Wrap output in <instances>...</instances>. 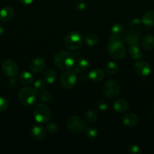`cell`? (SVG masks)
<instances>
[{
	"instance_id": "cell-13",
	"label": "cell",
	"mask_w": 154,
	"mask_h": 154,
	"mask_svg": "<svg viewBox=\"0 0 154 154\" xmlns=\"http://www.w3.org/2000/svg\"><path fill=\"white\" fill-rule=\"evenodd\" d=\"M89 61L85 57H81L79 58L78 60L75 61V65L73 66V69L72 72H75V74H82L83 72L88 70L89 68Z\"/></svg>"
},
{
	"instance_id": "cell-22",
	"label": "cell",
	"mask_w": 154,
	"mask_h": 154,
	"mask_svg": "<svg viewBox=\"0 0 154 154\" xmlns=\"http://www.w3.org/2000/svg\"><path fill=\"white\" fill-rule=\"evenodd\" d=\"M139 39H140V35L136 32H127L123 36L124 42L129 45L138 44Z\"/></svg>"
},
{
	"instance_id": "cell-15",
	"label": "cell",
	"mask_w": 154,
	"mask_h": 154,
	"mask_svg": "<svg viewBox=\"0 0 154 154\" xmlns=\"http://www.w3.org/2000/svg\"><path fill=\"white\" fill-rule=\"evenodd\" d=\"M139 117L134 113H127L123 117L122 123L125 126L128 127H134L139 124Z\"/></svg>"
},
{
	"instance_id": "cell-29",
	"label": "cell",
	"mask_w": 154,
	"mask_h": 154,
	"mask_svg": "<svg viewBox=\"0 0 154 154\" xmlns=\"http://www.w3.org/2000/svg\"><path fill=\"white\" fill-rule=\"evenodd\" d=\"M47 83L45 82V80L42 79H38L36 80V81L33 84V87H34V89L37 92H41L43 90H45V87H46Z\"/></svg>"
},
{
	"instance_id": "cell-19",
	"label": "cell",
	"mask_w": 154,
	"mask_h": 154,
	"mask_svg": "<svg viewBox=\"0 0 154 154\" xmlns=\"http://www.w3.org/2000/svg\"><path fill=\"white\" fill-rule=\"evenodd\" d=\"M141 23L146 26H154V11H148L145 12L142 16Z\"/></svg>"
},
{
	"instance_id": "cell-25",
	"label": "cell",
	"mask_w": 154,
	"mask_h": 154,
	"mask_svg": "<svg viewBox=\"0 0 154 154\" xmlns=\"http://www.w3.org/2000/svg\"><path fill=\"white\" fill-rule=\"evenodd\" d=\"M105 71L108 75H113L118 72V71H119V66L114 62L110 61L105 66Z\"/></svg>"
},
{
	"instance_id": "cell-12",
	"label": "cell",
	"mask_w": 154,
	"mask_h": 154,
	"mask_svg": "<svg viewBox=\"0 0 154 154\" xmlns=\"http://www.w3.org/2000/svg\"><path fill=\"white\" fill-rule=\"evenodd\" d=\"M46 135V129L41 125H35L30 131V136L35 141H42Z\"/></svg>"
},
{
	"instance_id": "cell-20",
	"label": "cell",
	"mask_w": 154,
	"mask_h": 154,
	"mask_svg": "<svg viewBox=\"0 0 154 154\" xmlns=\"http://www.w3.org/2000/svg\"><path fill=\"white\" fill-rule=\"evenodd\" d=\"M142 47L146 51H151L154 48V36L152 35H146L141 41Z\"/></svg>"
},
{
	"instance_id": "cell-36",
	"label": "cell",
	"mask_w": 154,
	"mask_h": 154,
	"mask_svg": "<svg viewBox=\"0 0 154 154\" xmlns=\"http://www.w3.org/2000/svg\"><path fill=\"white\" fill-rule=\"evenodd\" d=\"M86 5L85 3L83 2H79L76 4V8L79 11H84L85 9Z\"/></svg>"
},
{
	"instance_id": "cell-16",
	"label": "cell",
	"mask_w": 154,
	"mask_h": 154,
	"mask_svg": "<svg viewBox=\"0 0 154 154\" xmlns=\"http://www.w3.org/2000/svg\"><path fill=\"white\" fill-rule=\"evenodd\" d=\"M104 78H105V74L101 69H94L88 73V78L93 82H101L104 79Z\"/></svg>"
},
{
	"instance_id": "cell-18",
	"label": "cell",
	"mask_w": 154,
	"mask_h": 154,
	"mask_svg": "<svg viewBox=\"0 0 154 154\" xmlns=\"http://www.w3.org/2000/svg\"><path fill=\"white\" fill-rule=\"evenodd\" d=\"M14 10L9 6L3 7L0 10V20L3 22H8L13 18Z\"/></svg>"
},
{
	"instance_id": "cell-10",
	"label": "cell",
	"mask_w": 154,
	"mask_h": 154,
	"mask_svg": "<svg viewBox=\"0 0 154 154\" xmlns=\"http://www.w3.org/2000/svg\"><path fill=\"white\" fill-rule=\"evenodd\" d=\"M2 69L4 73L10 78H14V76H16L18 72V64L16 63V62L12 60H7L3 62L2 65Z\"/></svg>"
},
{
	"instance_id": "cell-21",
	"label": "cell",
	"mask_w": 154,
	"mask_h": 154,
	"mask_svg": "<svg viewBox=\"0 0 154 154\" xmlns=\"http://www.w3.org/2000/svg\"><path fill=\"white\" fill-rule=\"evenodd\" d=\"M128 52H129L131 58L134 59V60H139L143 57V54H142L140 48H139L138 44L129 45Z\"/></svg>"
},
{
	"instance_id": "cell-6",
	"label": "cell",
	"mask_w": 154,
	"mask_h": 154,
	"mask_svg": "<svg viewBox=\"0 0 154 154\" xmlns=\"http://www.w3.org/2000/svg\"><path fill=\"white\" fill-rule=\"evenodd\" d=\"M66 126L70 132L73 134H80L86 129L84 120L79 116H72L66 121Z\"/></svg>"
},
{
	"instance_id": "cell-8",
	"label": "cell",
	"mask_w": 154,
	"mask_h": 154,
	"mask_svg": "<svg viewBox=\"0 0 154 154\" xmlns=\"http://www.w3.org/2000/svg\"><path fill=\"white\" fill-rule=\"evenodd\" d=\"M60 83L63 88L71 90L75 87L77 83L76 74L72 71H66L60 76Z\"/></svg>"
},
{
	"instance_id": "cell-31",
	"label": "cell",
	"mask_w": 154,
	"mask_h": 154,
	"mask_svg": "<svg viewBox=\"0 0 154 154\" xmlns=\"http://www.w3.org/2000/svg\"><path fill=\"white\" fill-rule=\"evenodd\" d=\"M47 132H50V133H55L56 132H57V129H58V126L56 123L54 122H50L46 124V128H45Z\"/></svg>"
},
{
	"instance_id": "cell-1",
	"label": "cell",
	"mask_w": 154,
	"mask_h": 154,
	"mask_svg": "<svg viewBox=\"0 0 154 154\" xmlns=\"http://www.w3.org/2000/svg\"><path fill=\"white\" fill-rule=\"evenodd\" d=\"M54 63L57 68L63 71L69 70L75 65V57L71 53L61 51L56 53L54 57Z\"/></svg>"
},
{
	"instance_id": "cell-9",
	"label": "cell",
	"mask_w": 154,
	"mask_h": 154,
	"mask_svg": "<svg viewBox=\"0 0 154 154\" xmlns=\"http://www.w3.org/2000/svg\"><path fill=\"white\" fill-rule=\"evenodd\" d=\"M134 70L140 77H147L151 73V66L145 60H138L134 64Z\"/></svg>"
},
{
	"instance_id": "cell-38",
	"label": "cell",
	"mask_w": 154,
	"mask_h": 154,
	"mask_svg": "<svg viewBox=\"0 0 154 154\" xmlns=\"http://www.w3.org/2000/svg\"><path fill=\"white\" fill-rule=\"evenodd\" d=\"M3 32H4V29H3V27L2 26H0V35H2Z\"/></svg>"
},
{
	"instance_id": "cell-2",
	"label": "cell",
	"mask_w": 154,
	"mask_h": 154,
	"mask_svg": "<svg viewBox=\"0 0 154 154\" xmlns=\"http://www.w3.org/2000/svg\"><path fill=\"white\" fill-rule=\"evenodd\" d=\"M107 52L111 58L116 60H122L126 54L125 46L119 39L110 40L107 47Z\"/></svg>"
},
{
	"instance_id": "cell-17",
	"label": "cell",
	"mask_w": 154,
	"mask_h": 154,
	"mask_svg": "<svg viewBox=\"0 0 154 154\" xmlns=\"http://www.w3.org/2000/svg\"><path fill=\"white\" fill-rule=\"evenodd\" d=\"M113 109L118 113H125L129 108V104L125 99H119L113 102Z\"/></svg>"
},
{
	"instance_id": "cell-26",
	"label": "cell",
	"mask_w": 154,
	"mask_h": 154,
	"mask_svg": "<svg viewBox=\"0 0 154 154\" xmlns=\"http://www.w3.org/2000/svg\"><path fill=\"white\" fill-rule=\"evenodd\" d=\"M85 41L86 44H87L88 46H95L98 44L99 42V38L97 35L96 34H94V33H90V34H88L87 35L85 38Z\"/></svg>"
},
{
	"instance_id": "cell-32",
	"label": "cell",
	"mask_w": 154,
	"mask_h": 154,
	"mask_svg": "<svg viewBox=\"0 0 154 154\" xmlns=\"http://www.w3.org/2000/svg\"><path fill=\"white\" fill-rule=\"evenodd\" d=\"M9 106V102L6 98L0 96V112L6 111Z\"/></svg>"
},
{
	"instance_id": "cell-23",
	"label": "cell",
	"mask_w": 154,
	"mask_h": 154,
	"mask_svg": "<svg viewBox=\"0 0 154 154\" xmlns=\"http://www.w3.org/2000/svg\"><path fill=\"white\" fill-rule=\"evenodd\" d=\"M19 81L23 85H29L33 81V77L29 72H23L19 76Z\"/></svg>"
},
{
	"instance_id": "cell-33",
	"label": "cell",
	"mask_w": 154,
	"mask_h": 154,
	"mask_svg": "<svg viewBox=\"0 0 154 154\" xmlns=\"http://www.w3.org/2000/svg\"><path fill=\"white\" fill-rule=\"evenodd\" d=\"M128 152L131 154H139L141 153V150L138 145L132 144L128 148Z\"/></svg>"
},
{
	"instance_id": "cell-4",
	"label": "cell",
	"mask_w": 154,
	"mask_h": 154,
	"mask_svg": "<svg viewBox=\"0 0 154 154\" xmlns=\"http://www.w3.org/2000/svg\"><path fill=\"white\" fill-rule=\"evenodd\" d=\"M82 35L77 31L69 32L64 39V45L69 51H76L82 46Z\"/></svg>"
},
{
	"instance_id": "cell-11",
	"label": "cell",
	"mask_w": 154,
	"mask_h": 154,
	"mask_svg": "<svg viewBox=\"0 0 154 154\" xmlns=\"http://www.w3.org/2000/svg\"><path fill=\"white\" fill-rule=\"evenodd\" d=\"M46 66V61L42 57H36L30 62L29 65L30 70L33 73H40Z\"/></svg>"
},
{
	"instance_id": "cell-27",
	"label": "cell",
	"mask_w": 154,
	"mask_h": 154,
	"mask_svg": "<svg viewBox=\"0 0 154 154\" xmlns=\"http://www.w3.org/2000/svg\"><path fill=\"white\" fill-rule=\"evenodd\" d=\"M39 99L42 102H50L52 100L53 95L51 93V92H50L49 90H43L42 91L39 92Z\"/></svg>"
},
{
	"instance_id": "cell-14",
	"label": "cell",
	"mask_w": 154,
	"mask_h": 154,
	"mask_svg": "<svg viewBox=\"0 0 154 154\" xmlns=\"http://www.w3.org/2000/svg\"><path fill=\"white\" fill-rule=\"evenodd\" d=\"M124 35V26L119 23H116L112 26L110 30L109 39L110 40H116L120 39Z\"/></svg>"
},
{
	"instance_id": "cell-28",
	"label": "cell",
	"mask_w": 154,
	"mask_h": 154,
	"mask_svg": "<svg viewBox=\"0 0 154 154\" xmlns=\"http://www.w3.org/2000/svg\"><path fill=\"white\" fill-rule=\"evenodd\" d=\"M85 118L89 123L93 124V123H95L98 119V113H97L95 110H89V111H88L87 112H86Z\"/></svg>"
},
{
	"instance_id": "cell-30",
	"label": "cell",
	"mask_w": 154,
	"mask_h": 154,
	"mask_svg": "<svg viewBox=\"0 0 154 154\" xmlns=\"http://www.w3.org/2000/svg\"><path fill=\"white\" fill-rule=\"evenodd\" d=\"M85 135L87 136V138H90V139L96 138L98 135V129L94 127H89L88 129H85Z\"/></svg>"
},
{
	"instance_id": "cell-35",
	"label": "cell",
	"mask_w": 154,
	"mask_h": 154,
	"mask_svg": "<svg viewBox=\"0 0 154 154\" xmlns=\"http://www.w3.org/2000/svg\"><path fill=\"white\" fill-rule=\"evenodd\" d=\"M140 23H141V20L137 18H134L131 20L129 23V26L132 29H137L140 26Z\"/></svg>"
},
{
	"instance_id": "cell-34",
	"label": "cell",
	"mask_w": 154,
	"mask_h": 154,
	"mask_svg": "<svg viewBox=\"0 0 154 154\" xmlns=\"http://www.w3.org/2000/svg\"><path fill=\"white\" fill-rule=\"evenodd\" d=\"M98 109L101 111H104L108 108V103H107V101H105L104 99H101L99 102H98V105H97Z\"/></svg>"
},
{
	"instance_id": "cell-3",
	"label": "cell",
	"mask_w": 154,
	"mask_h": 154,
	"mask_svg": "<svg viewBox=\"0 0 154 154\" xmlns=\"http://www.w3.org/2000/svg\"><path fill=\"white\" fill-rule=\"evenodd\" d=\"M18 96L22 105L30 106L33 105L37 99V91L31 87H24L18 92Z\"/></svg>"
},
{
	"instance_id": "cell-24",
	"label": "cell",
	"mask_w": 154,
	"mask_h": 154,
	"mask_svg": "<svg viewBox=\"0 0 154 154\" xmlns=\"http://www.w3.org/2000/svg\"><path fill=\"white\" fill-rule=\"evenodd\" d=\"M56 79H57V74L53 69H49L45 71V74H44V80L47 84H54L56 81Z\"/></svg>"
},
{
	"instance_id": "cell-37",
	"label": "cell",
	"mask_w": 154,
	"mask_h": 154,
	"mask_svg": "<svg viewBox=\"0 0 154 154\" xmlns=\"http://www.w3.org/2000/svg\"><path fill=\"white\" fill-rule=\"evenodd\" d=\"M20 2L22 3V4L25 5H29L32 4L34 0H19Z\"/></svg>"
},
{
	"instance_id": "cell-7",
	"label": "cell",
	"mask_w": 154,
	"mask_h": 154,
	"mask_svg": "<svg viewBox=\"0 0 154 154\" xmlns=\"http://www.w3.org/2000/svg\"><path fill=\"white\" fill-rule=\"evenodd\" d=\"M103 93L108 99H116L120 93V87L116 81L110 80L103 86Z\"/></svg>"
},
{
	"instance_id": "cell-5",
	"label": "cell",
	"mask_w": 154,
	"mask_h": 154,
	"mask_svg": "<svg viewBox=\"0 0 154 154\" xmlns=\"http://www.w3.org/2000/svg\"><path fill=\"white\" fill-rule=\"evenodd\" d=\"M33 117L37 123H45L51 119V111L50 108L44 104H38L33 109Z\"/></svg>"
}]
</instances>
